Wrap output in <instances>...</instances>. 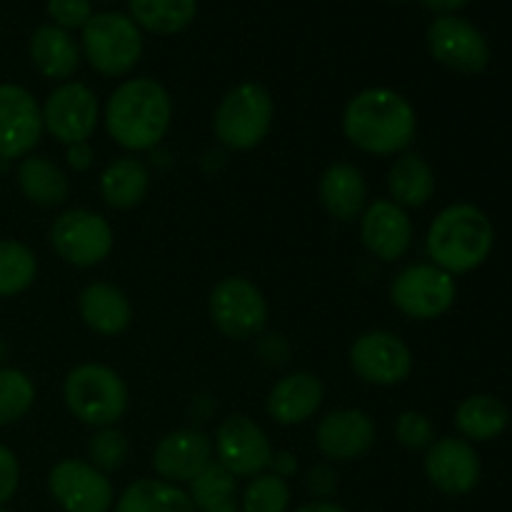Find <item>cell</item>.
Instances as JSON below:
<instances>
[{"mask_svg": "<svg viewBox=\"0 0 512 512\" xmlns=\"http://www.w3.org/2000/svg\"><path fill=\"white\" fill-rule=\"evenodd\" d=\"M293 512H348L343 505H338L335 500H310V503L300 505Z\"/></svg>", "mask_w": 512, "mask_h": 512, "instance_id": "b9f144b4", "label": "cell"}, {"mask_svg": "<svg viewBox=\"0 0 512 512\" xmlns=\"http://www.w3.org/2000/svg\"><path fill=\"white\" fill-rule=\"evenodd\" d=\"M68 413L88 428H113L130 405V390L123 375L105 363H80L63 380Z\"/></svg>", "mask_w": 512, "mask_h": 512, "instance_id": "277c9868", "label": "cell"}, {"mask_svg": "<svg viewBox=\"0 0 512 512\" xmlns=\"http://www.w3.org/2000/svg\"><path fill=\"white\" fill-rule=\"evenodd\" d=\"M130 453V443L125 438L123 430L113 428H100L90 435L88 440V463L103 470L105 475L118 473L125 465Z\"/></svg>", "mask_w": 512, "mask_h": 512, "instance_id": "836d02e7", "label": "cell"}, {"mask_svg": "<svg viewBox=\"0 0 512 512\" xmlns=\"http://www.w3.org/2000/svg\"><path fill=\"white\" fill-rule=\"evenodd\" d=\"M510 423V410L495 395H470L455 410V428L468 443H490Z\"/></svg>", "mask_w": 512, "mask_h": 512, "instance_id": "83f0119b", "label": "cell"}, {"mask_svg": "<svg viewBox=\"0 0 512 512\" xmlns=\"http://www.w3.org/2000/svg\"><path fill=\"white\" fill-rule=\"evenodd\" d=\"M510 420H512V415H510Z\"/></svg>", "mask_w": 512, "mask_h": 512, "instance_id": "bcb514c9", "label": "cell"}, {"mask_svg": "<svg viewBox=\"0 0 512 512\" xmlns=\"http://www.w3.org/2000/svg\"><path fill=\"white\" fill-rule=\"evenodd\" d=\"M345 140L375 158H395L413 145L418 113L403 93L373 85L348 100L340 120Z\"/></svg>", "mask_w": 512, "mask_h": 512, "instance_id": "6da1fadb", "label": "cell"}, {"mask_svg": "<svg viewBox=\"0 0 512 512\" xmlns=\"http://www.w3.org/2000/svg\"><path fill=\"white\" fill-rule=\"evenodd\" d=\"M470 0H423V5L428 10L438 15H455L460 8H465Z\"/></svg>", "mask_w": 512, "mask_h": 512, "instance_id": "60d3db41", "label": "cell"}, {"mask_svg": "<svg viewBox=\"0 0 512 512\" xmlns=\"http://www.w3.org/2000/svg\"><path fill=\"white\" fill-rule=\"evenodd\" d=\"M275 123V100L265 85L243 80L233 85L213 115V133L223 148L248 153L268 140Z\"/></svg>", "mask_w": 512, "mask_h": 512, "instance_id": "5b68a950", "label": "cell"}, {"mask_svg": "<svg viewBox=\"0 0 512 512\" xmlns=\"http://www.w3.org/2000/svg\"><path fill=\"white\" fill-rule=\"evenodd\" d=\"M395 440L408 450H428L435 443V425L420 410H403L395 418Z\"/></svg>", "mask_w": 512, "mask_h": 512, "instance_id": "e575fe53", "label": "cell"}, {"mask_svg": "<svg viewBox=\"0 0 512 512\" xmlns=\"http://www.w3.org/2000/svg\"><path fill=\"white\" fill-rule=\"evenodd\" d=\"M173 123V98L160 80L128 78L108 95L103 125L108 138L130 155L155 150Z\"/></svg>", "mask_w": 512, "mask_h": 512, "instance_id": "7a4b0ae2", "label": "cell"}, {"mask_svg": "<svg viewBox=\"0 0 512 512\" xmlns=\"http://www.w3.org/2000/svg\"><path fill=\"white\" fill-rule=\"evenodd\" d=\"M40 110H43L45 133L53 135L65 148L75 143H88L103 120L98 95L80 80H65L58 88L50 90Z\"/></svg>", "mask_w": 512, "mask_h": 512, "instance_id": "8fae6325", "label": "cell"}, {"mask_svg": "<svg viewBox=\"0 0 512 512\" xmlns=\"http://www.w3.org/2000/svg\"><path fill=\"white\" fill-rule=\"evenodd\" d=\"M28 53L30 63L43 78L60 80V83L73 78L80 65V55H83L70 30L58 28L53 23L35 28V33L30 35Z\"/></svg>", "mask_w": 512, "mask_h": 512, "instance_id": "603a6c76", "label": "cell"}, {"mask_svg": "<svg viewBox=\"0 0 512 512\" xmlns=\"http://www.w3.org/2000/svg\"><path fill=\"white\" fill-rule=\"evenodd\" d=\"M268 470H270V473L278 475V478L288 480L290 475L298 473V458H295L293 453H288V450H275Z\"/></svg>", "mask_w": 512, "mask_h": 512, "instance_id": "ab89813d", "label": "cell"}, {"mask_svg": "<svg viewBox=\"0 0 512 512\" xmlns=\"http://www.w3.org/2000/svg\"><path fill=\"white\" fill-rule=\"evenodd\" d=\"M48 493L63 512H110L115 505L113 480L80 458H65L50 468Z\"/></svg>", "mask_w": 512, "mask_h": 512, "instance_id": "4fadbf2b", "label": "cell"}, {"mask_svg": "<svg viewBox=\"0 0 512 512\" xmlns=\"http://www.w3.org/2000/svg\"><path fill=\"white\" fill-rule=\"evenodd\" d=\"M308 490L315 500H330L338 490V475L330 465H313L308 470Z\"/></svg>", "mask_w": 512, "mask_h": 512, "instance_id": "74e56055", "label": "cell"}, {"mask_svg": "<svg viewBox=\"0 0 512 512\" xmlns=\"http://www.w3.org/2000/svg\"><path fill=\"white\" fill-rule=\"evenodd\" d=\"M458 298V283L433 263H415L400 270L390 283V303L410 320H438Z\"/></svg>", "mask_w": 512, "mask_h": 512, "instance_id": "9c48e42d", "label": "cell"}, {"mask_svg": "<svg viewBox=\"0 0 512 512\" xmlns=\"http://www.w3.org/2000/svg\"><path fill=\"white\" fill-rule=\"evenodd\" d=\"M78 315L85 328L93 330L95 335L115 338V335H123L133 323V305L118 285L95 280L80 290Z\"/></svg>", "mask_w": 512, "mask_h": 512, "instance_id": "44dd1931", "label": "cell"}, {"mask_svg": "<svg viewBox=\"0 0 512 512\" xmlns=\"http://www.w3.org/2000/svg\"><path fill=\"white\" fill-rule=\"evenodd\" d=\"M323 403V380L310 370H295V373L283 375L270 388L268 398H265V410L273 423L283 425V428H295V425H303L315 418Z\"/></svg>", "mask_w": 512, "mask_h": 512, "instance_id": "ffe728a7", "label": "cell"}, {"mask_svg": "<svg viewBox=\"0 0 512 512\" xmlns=\"http://www.w3.org/2000/svg\"><path fill=\"white\" fill-rule=\"evenodd\" d=\"M38 390L20 368H0V428L20 423L33 410Z\"/></svg>", "mask_w": 512, "mask_h": 512, "instance_id": "1f68e13d", "label": "cell"}, {"mask_svg": "<svg viewBox=\"0 0 512 512\" xmlns=\"http://www.w3.org/2000/svg\"><path fill=\"white\" fill-rule=\"evenodd\" d=\"M348 365L355 378L373 388H395L413 373V350L393 330H368L348 350Z\"/></svg>", "mask_w": 512, "mask_h": 512, "instance_id": "30bf717a", "label": "cell"}, {"mask_svg": "<svg viewBox=\"0 0 512 512\" xmlns=\"http://www.w3.org/2000/svg\"><path fill=\"white\" fill-rule=\"evenodd\" d=\"M80 53L103 78H125L143 58V30L130 15L93 13L80 30Z\"/></svg>", "mask_w": 512, "mask_h": 512, "instance_id": "8992f818", "label": "cell"}, {"mask_svg": "<svg viewBox=\"0 0 512 512\" xmlns=\"http://www.w3.org/2000/svg\"><path fill=\"white\" fill-rule=\"evenodd\" d=\"M65 160H68L70 170H75V173H88L95 163V153L93 148H90V143H75L68 145Z\"/></svg>", "mask_w": 512, "mask_h": 512, "instance_id": "f35d334b", "label": "cell"}, {"mask_svg": "<svg viewBox=\"0 0 512 512\" xmlns=\"http://www.w3.org/2000/svg\"><path fill=\"white\" fill-rule=\"evenodd\" d=\"M220 512H240V508H238V505H233V508H225V510H220Z\"/></svg>", "mask_w": 512, "mask_h": 512, "instance_id": "7bdbcfd3", "label": "cell"}, {"mask_svg": "<svg viewBox=\"0 0 512 512\" xmlns=\"http://www.w3.org/2000/svg\"><path fill=\"white\" fill-rule=\"evenodd\" d=\"M290 508V485L288 480L278 478L275 473L255 475L248 480L240 500V512H288Z\"/></svg>", "mask_w": 512, "mask_h": 512, "instance_id": "d6a6232c", "label": "cell"}, {"mask_svg": "<svg viewBox=\"0 0 512 512\" xmlns=\"http://www.w3.org/2000/svg\"><path fill=\"white\" fill-rule=\"evenodd\" d=\"M385 185H388V198L395 205L413 210L423 208L433 200L438 183H435V170L430 168L428 160L405 150V153L395 155V160L390 163Z\"/></svg>", "mask_w": 512, "mask_h": 512, "instance_id": "d4e9b609", "label": "cell"}, {"mask_svg": "<svg viewBox=\"0 0 512 512\" xmlns=\"http://www.w3.org/2000/svg\"><path fill=\"white\" fill-rule=\"evenodd\" d=\"M378 440L375 420L360 408H338L323 415L315 428V445L330 463H350L373 450Z\"/></svg>", "mask_w": 512, "mask_h": 512, "instance_id": "d6986e66", "label": "cell"}, {"mask_svg": "<svg viewBox=\"0 0 512 512\" xmlns=\"http://www.w3.org/2000/svg\"><path fill=\"white\" fill-rule=\"evenodd\" d=\"M100 198L113 210H133L148 198L150 170L135 155L110 160L98 178Z\"/></svg>", "mask_w": 512, "mask_h": 512, "instance_id": "cb8c5ba5", "label": "cell"}, {"mask_svg": "<svg viewBox=\"0 0 512 512\" xmlns=\"http://www.w3.org/2000/svg\"><path fill=\"white\" fill-rule=\"evenodd\" d=\"M48 15L58 28L83 30L93 18V5L90 0H48Z\"/></svg>", "mask_w": 512, "mask_h": 512, "instance_id": "d590c367", "label": "cell"}, {"mask_svg": "<svg viewBox=\"0 0 512 512\" xmlns=\"http://www.w3.org/2000/svg\"><path fill=\"white\" fill-rule=\"evenodd\" d=\"M113 512H198L188 490L160 478H140L115 498Z\"/></svg>", "mask_w": 512, "mask_h": 512, "instance_id": "4316f807", "label": "cell"}, {"mask_svg": "<svg viewBox=\"0 0 512 512\" xmlns=\"http://www.w3.org/2000/svg\"><path fill=\"white\" fill-rule=\"evenodd\" d=\"M495 228L485 210L473 203H453L440 210L425 233L430 263L453 278L478 270L490 258Z\"/></svg>", "mask_w": 512, "mask_h": 512, "instance_id": "3957f363", "label": "cell"}, {"mask_svg": "<svg viewBox=\"0 0 512 512\" xmlns=\"http://www.w3.org/2000/svg\"><path fill=\"white\" fill-rule=\"evenodd\" d=\"M38 278V258L20 240L0 238V298L23 295Z\"/></svg>", "mask_w": 512, "mask_h": 512, "instance_id": "f546056e", "label": "cell"}, {"mask_svg": "<svg viewBox=\"0 0 512 512\" xmlns=\"http://www.w3.org/2000/svg\"><path fill=\"white\" fill-rule=\"evenodd\" d=\"M130 18L155 35L183 33L198 15V0H128Z\"/></svg>", "mask_w": 512, "mask_h": 512, "instance_id": "f1b7e54d", "label": "cell"}, {"mask_svg": "<svg viewBox=\"0 0 512 512\" xmlns=\"http://www.w3.org/2000/svg\"><path fill=\"white\" fill-rule=\"evenodd\" d=\"M325 213L338 223H353L368 208V180L355 163H333L318 180Z\"/></svg>", "mask_w": 512, "mask_h": 512, "instance_id": "7402d4cb", "label": "cell"}, {"mask_svg": "<svg viewBox=\"0 0 512 512\" xmlns=\"http://www.w3.org/2000/svg\"><path fill=\"white\" fill-rule=\"evenodd\" d=\"M215 460L213 438L198 428H178L155 443L150 465L165 483L188 485Z\"/></svg>", "mask_w": 512, "mask_h": 512, "instance_id": "2e32d148", "label": "cell"}, {"mask_svg": "<svg viewBox=\"0 0 512 512\" xmlns=\"http://www.w3.org/2000/svg\"><path fill=\"white\" fill-rule=\"evenodd\" d=\"M50 248L63 263L88 270L105 263L115 248L113 225L90 208L63 210L50 225Z\"/></svg>", "mask_w": 512, "mask_h": 512, "instance_id": "ba28073f", "label": "cell"}, {"mask_svg": "<svg viewBox=\"0 0 512 512\" xmlns=\"http://www.w3.org/2000/svg\"><path fill=\"white\" fill-rule=\"evenodd\" d=\"M20 488V460L8 445L0 443V508L15 498Z\"/></svg>", "mask_w": 512, "mask_h": 512, "instance_id": "8d00e7d4", "label": "cell"}, {"mask_svg": "<svg viewBox=\"0 0 512 512\" xmlns=\"http://www.w3.org/2000/svg\"><path fill=\"white\" fill-rule=\"evenodd\" d=\"M188 495L198 512H220L233 508L235 495H238V478L228 473L218 460H213L198 478L190 480Z\"/></svg>", "mask_w": 512, "mask_h": 512, "instance_id": "4dcf8cb0", "label": "cell"}, {"mask_svg": "<svg viewBox=\"0 0 512 512\" xmlns=\"http://www.w3.org/2000/svg\"><path fill=\"white\" fill-rule=\"evenodd\" d=\"M103 3H108V0H103Z\"/></svg>", "mask_w": 512, "mask_h": 512, "instance_id": "f6af8a7d", "label": "cell"}, {"mask_svg": "<svg viewBox=\"0 0 512 512\" xmlns=\"http://www.w3.org/2000/svg\"><path fill=\"white\" fill-rule=\"evenodd\" d=\"M0 512H10V510H5V508H0Z\"/></svg>", "mask_w": 512, "mask_h": 512, "instance_id": "ee69618b", "label": "cell"}, {"mask_svg": "<svg viewBox=\"0 0 512 512\" xmlns=\"http://www.w3.org/2000/svg\"><path fill=\"white\" fill-rule=\"evenodd\" d=\"M43 110L25 85L0 83V160L33 155L43 138Z\"/></svg>", "mask_w": 512, "mask_h": 512, "instance_id": "5bb4252c", "label": "cell"}, {"mask_svg": "<svg viewBox=\"0 0 512 512\" xmlns=\"http://www.w3.org/2000/svg\"><path fill=\"white\" fill-rule=\"evenodd\" d=\"M208 315L220 335L245 343L263 335L270 308L253 280L245 275H225L210 290Z\"/></svg>", "mask_w": 512, "mask_h": 512, "instance_id": "52a82bcc", "label": "cell"}, {"mask_svg": "<svg viewBox=\"0 0 512 512\" xmlns=\"http://www.w3.org/2000/svg\"><path fill=\"white\" fill-rule=\"evenodd\" d=\"M428 50L440 65L460 75H478L490 63L485 35L458 15H438L430 23Z\"/></svg>", "mask_w": 512, "mask_h": 512, "instance_id": "9a60e30c", "label": "cell"}, {"mask_svg": "<svg viewBox=\"0 0 512 512\" xmlns=\"http://www.w3.org/2000/svg\"><path fill=\"white\" fill-rule=\"evenodd\" d=\"M213 450L215 460L235 478H255L265 473L275 453L268 433L243 413L220 420L213 435Z\"/></svg>", "mask_w": 512, "mask_h": 512, "instance_id": "7c38bea8", "label": "cell"}, {"mask_svg": "<svg viewBox=\"0 0 512 512\" xmlns=\"http://www.w3.org/2000/svg\"><path fill=\"white\" fill-rule=\"evenodd\" d=\"M358 220L363 248L380 263H398L413 248V218L408 215V210L395 205L390 198H378L368 203Z\"/></svg>", "mask_w": 512, "mask_h": 512, "instance_id": "e0dca14e", "label": "cell"}, {"mask_svg": "<svg viewBox=\"0 0 512 512\" xmlns=\"http://www.w3.org/2000/svg\"><path fill=\"white\" fill-rule=\"evenodd\" d=\"M15 183L23 198L38 208H60L70 195V178L55 160L45 155H28L18 163Z\"/></svg>", "mask_w": 512, "mask_h": 512, "instance_id": "484cf974", "label": "cell"}, {"mask_svg": "<svg viewBox=\"0 0 512 512\" xmlns=\"http://www.w3.org/2000/svg\"><path fill=\"white\" fill-rule=\"evenodd\" d=\"M425 478L435 490L450 498H460L475 490L483 475L478 450L463 438H435V443L425 450Z\"/></svg>", "mask_w": 512, "mask_h": 512, "instance_id": "ac0fdd59", "label": "cell"}]
</instances>
